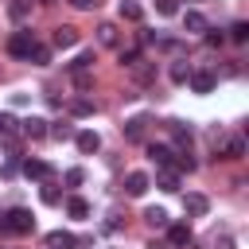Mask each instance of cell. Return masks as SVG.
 <instances>
[{
    "instance_id": "1",
    "label": "cell",
    "mask_w": 249,
    "mask_h": 249,
    "mask_svg": "<svg viewBox=\"0 0 249 249\" xmlns=\"http://www.w3.org/2000/svg\"><path fill=\"white\" fill-rule=\"evenodd\" d=\"M31 230H35V214H31L27 206H16V210L0 214V233H16V237H23V233H31Z\"/></svg>"
},
{
    "instance_id": "2",
    "label": "cell",
    "mask_w": 249,
    "mask_h": 249,
    "mask_svg": "<svg viewBox=\"0 0 249 249\" xmlns=\"http://www.w3.org/2000/svg\"><path fill=\"white\" fill-rule=\"evenodd\" d=\"M31 51H35V35H31V31H12L8 54H12V58H31Z\"/></svg>"
},
{
    "instance_id": "3",
    "label": "cell",
    "mask_w": 249,
    "mask_h": 249,
    "mask_svg": "<svg viewBox=\"0 0 249 249\" xmlns=\"http://www.w3.org/2000/svg\"><path fill=\"white\" fill-rule=\"evenodd\" d=\"M214 148H218V160H241L245 156L241 136H214Z\"/></svg>"
},
{
    "instance_id": "4",
    "label": "cell",
    "mask_w": 249,
    "mask_h": 249,
    "mask_svg": "<svg viewBox=\"0 0 249 249\" xmlns=\"http://www.w3.org/2000/svg\"><path fill=\"white\" fill-rule=\"evenodd\" d=\"M191 241H195V233H191L187 222H167V245L171 249H187Z\"/></svg>"
},
{
    "instance_id": "5",
    "label": "cell",
    "mask_w": 249,
    "mask_h": 249,
    "mask_svg": "<svg viewBox=\"0 0 249 249\" xmlns=\"http://www.w3.org/2000/svg\"><path fill=\"white\" fill-rule=\"evenodd\" d=\"M74 144H78L82 156H93V152L101 148V136H97L93 128H82V132H74Z\"/></svg>"
},
{
    "instance_id": "6",
    "label": "cell",
    "mask_w": 249,
    "mask_h": 249,
    "mask_svg": "<svg viewBox=\"0 0 249 249\" xmlns=\"http://www.w3.org/2000/svg\"><path fill=\"white\" fill-rule=\"evenodd\" d=\"M148 187H152V179H148L144 171H128V175H124V195H132V198H140V195H144Z\"/></svg>"
},
{
    "instance_id": "7",
    "label": "cell",
    "mask_w": 249,
    "mask_h": 249,
    "mask_svg": "<svg viewBox=\"0 0 249 249\" xmlns=\"http://www.w3.org/2000/svg\"><path fill=\"white\" fill-rule=\"evenodd\" d=\"M74 245H78V237L66 233V230H51V233L43 237V249H74Z\"/></svg>"
},
{
    "instance_id": "8",
    "label": "cell",
    "mask_w": 249,
    "mask_h": 249,
    "mask_svg": "<svg viewBox=\"0 0 249 249\" xmlns=\"http://www.w3.org/2000/svg\"><path fill=\"white\" fill-rule=\"evenodd\" d=\"M187 82H191V89H195V93H210V89L218 86V78H214L210 70H191V78H187Z\"/></svg>"
},
{
    "instance_id": "9",
    "label": "cell",
    "mask_w": 249,
    "mask_h": 249,
    "mask_svg": "<svg viewBox=\"0 0 249 249\" xmlns=\"http://www.w3.org/2000/svg\"><path fill=\"white\" fill-rule=\"evenodd\" d=\"M23 175L43 183V179H51V175H54V167H51L47 160H23Z\"/></svg>"
},
{
    "instance_id": "10",
    "label": "cell",
    "mask_w": 249,
    "mask_h": 249,
    "mask_svg": "<svg viewBox=\"0 0 249 249\" xmlns=\"http://www.w3.org/2000/svg\"><path fill=\"white\" fill-rule=\"evenodd\" d=\"M47 124H51V121H43V117H27V121H19V132L31 136V140H43V136H47Z\"/></svg>"
},
{
    "instance_id": "11",
    "label": "cell",
    "mask_w": 249,
    "mask_h": 249,
    "mask_svg": "<svg viewBox=\"0 0 249 249\" xmlns=\"http://www.w3.org/2000/svg\"><path fill=\"white\" fill-rule=\"evenodd\" d=\"M183 210H187L191 218H202V214L210 210V202H206V195H195V191H191V195H183Z\"/></svg>"
},
{
    "instance_id": "12",
    "label": "cell",
    "mask_w": 249,
    "mask_h": 249,
    "mask_svg": "<svg viewBox=\"0 0 249 249\" xmlns=\"http://www.w3.org/2000/svg\"><path fill=\"white\" fill-rule=\"evenodd\" d=\"M148 160H152V163H160V167H171L175 152H171L167 144H148Z\"/></svg>"
},
{
    "instance_id": "13",
    "label": "cell",
    "mask_w": 249,
    "mask_h": 249,
    "mask_svg": "<svg viewBox=\"0 0 249 249\" xmlns=\"http://www.w3.org/2000/svg\"><path fill=\"white\" fill-rule=\"evenodd\" d=\"M183 27H187L191 35H202V31H206L210 23H206V16H202V12H195V8H191V12L183 16Z\"/></svg>"
},
{
    "instance_id": "14",
    "label": "cell",
    "mask_w": 249,
    "mask_h": 249,
    "mask_svg": "<svg viewBox=\"0 0 249 249\" xmlns=\"http://www.w3.org/2000/svg\"><path fill=\"white\" fill-rule=\"evenodd\" d=\"M144 222H148L152 230H167V222H171V218H167V210H163V206H148V210H144Z\"/></svg>"
},
{
    "instance_id": "15",
    "label": "cell",
    "mask_w": 249,
    "mask_h": 249,
    "mask_svg": "<svg viewBox=\"0 0 249 249\" xmlns=\"http://www.w3.org/2000/svg\"><path fill=\"white\" fill-rule=\"evenodd\" d=\"M51 39H54V47H74V43H78V27H66V23H62V27H54Z\"/></svg>"
},
{
    "instance_id": "16",
    "label": "cell",
    "mask_w": 249,
    "mask_h": 249,
    "mask_svg": "<svg viewBox=\"0 0 249 249\" xmlns=\"http://www.w3.org/2000/svg\"><path fill=\"white\" fill-rule=\"evenodd\" d=\"M167 132L175 136V144H179V148H187V144H191V124H183V121H167Z\"/></svg>"
},
{
    "instance_id": "17",
    "label": "cell",
    "mask_w": 249,
    "mask_h": 249,
    "mask_svg": "<svg viewBox=\"0 0 249 249\" xmlns=\"http://www.w3.org/2000/svg\"><path fill=\"white\" fill-rule=\"evenodd\" d=\"M156 187H160V191H179V171H171V167H160V175H156Z\"/></svg>"
},
{
    "instance_id": "18",
    "label": "cell",
    "mask_w": 249,
    "mask_h": 249,
    "mask_svg": "<svg viewBox=\"0 0 249 249\" xmlns=\"http://www.w3.org/2000/svg\"><path fill=\"white\" fill-rule=\"evenodd\" d=\"M121 19H128V23H140V16H144V8L136 4V0H121Z\"/></svg>"
},
{
    "instance_id": "19",
    "label": "cell",
    "mask_w": 249,
    "mask_h": 249,
    "mask_svg": "<svg viewBox=\"0 0 249 249\" xmlns=\"http://www.w3.org/2000/svg\"><path fill=\"white\" fill-rule=\"evenodd\" d=\"M144 128H148V117H132V121L124 124V136H128V140H144Z\"/></svg>"
},
{
    "instance_id": "20",
    "label": "cell",
    "mask_w": 249,
    "mask_h": 249,
    "mask_svg": "<svg viewBox=\"0 0 249 249\" xmlns=\"http://www.w3.org/2000/svg\"><path fill=\"white\" fill-rule=\"evenodd\" d=\"M66 214H70V218H89V202L74 195V198H66Z\"/></svg>"
},
{
    "instance_id": "21",
    "label": "cell",
    "mask_w": 249,
    "mask_h": 249,
    "mask_svg": "<svg viewBox=\"0 0 249 249\" xmlns=\"http://www.w3.org/2000/svg\"><path fill=\"white\" fill-rule=\"evenodd\" d=\"M47 136H54V140H74V124H70V121H58V124L47 128Z\"/></svg>"
},
{
    "instance_id": "22",
    "label": "cell",
    "mask_w": 249,
    "mask_h": 249,
    "mask_svg": "<svg viewBox=\"0 0 249 249\" xmlns=\"http://www.w3.org/2000/svg\"><path fill=\"white\" fill-rule=\"evenodd\" d=\"M97 43H101V47H117V27H113V23H101V27H97Z\"/></svg>"
},
{
    "instance_id": "23",
    "label": "cell",
    "mask_w": 249,
    "mask_h": 249,
    "mask_svg": "<svg viewBox=\"0 0 249 249\" xmlns=\"http://www.w3.org/2000/svg\"><path fill=\"white\" fill-rule=\"evenodd\" d=\"M128 70H132V78H136V82H152V74H156V70H152V62H144V58H140V62H132Z\"/></svg>"
},
{
    "instance_id": "24",
    "label": "cell",
    "mask_w": 249,
    "mask_h": 249,
    "mask_svg": "<svg viewBox=\"0 0 249 249\" xmlns=\"http://www.w3.org/2000/svg\"><path fill=\"white\" fill-rule=\"evenodd\" d=\"M230 39H233V43H249V19H237V23L230 27Z\"/></svg>"
},
{
    "instance_id": "25",
    "label": "cell",
    "mask_w": 249,
    "mask_h": 249,
    "mask_svg": "<svg viewBox=\"0 0 249 249\" xmlns=\"http://www.w3.org/2000/svg\"><path fill=\"white\" fill-rule=\"evenodd\" d=\"M175 156H179V160H171V163H175V171H195V160H191V148H179Z\"/></svg>"
},
{
    "instance_id": "26",
    "label": "cell",
    "mask_w": 249,
    "mask_h": 249,
    "mask_svg": "<svg viewBox=\"0 0 249 249\" xmlns=\"http://www.w3.org/2000/svg\"><path fill=\"white\" fill-rule=\"evenodd\" d=\"M19 132V121L12 113H0V136H16Z\"/></svg>"
},
{
    "instance_id": "27",
    "label": "cell",
    "mask_w": 249,
    "mask_h": 249,
    "mask_svg": "<svg viewBox=\"0 0 249 249\" xmlns=\"http://www.w3.org/2000/svg\"><path fill=\"white\" fill-rule=\"evenodd\" d=\"M27 12H31V0H12V4H8V16H12V19H23Z\"/></svg>"
},
{
    "instance_id": "28",
    "label": "cell",
    "mask_w": 249,
    "mask_h": 249,
    "mask_svg": "<svg viewBox=\"0 0 249 249\" xmlns=\"http://www.w3.org/2000/svg\"><path fill=\"white\" fill-rule=\"evenodd\" d=\"M117 58H121V66H132V62H140V47H128V51L121 47V51H117Z\"/></svg>"
},
{
    "instance_id": "29",
    "label": "cell",
    "mask_w": 249,
    "mask_h": 249,
    "mask_svg": "<svg viewBox=\"0 0 249 249\" xmlns=\"http://www.w3.org/2000/svg\"><path fill=\"white\" fill-rule=\"evenodd\" d=\"M89 66H93V51H82V54L70 62V70H74V74H78V70H89Z\"/></svg>"
},
{
    "instance_id": "30",
    "label": "cell",
    "mask_w": 249,
    "mask_h": 249,
    "mask_svg": "<svg viewBox=\"0 0 249 249\" xmlns=\"http://www.w3.org/2000/svg\"><path fill=\"white\" fill-rule=\"evenodd\" d=\"M70 113H74V117H89V113H93V101L78 97V101H70Z\"/></svg>"
},
{
    "instance_id": "31",
    "label": "cell",
    "mask_w": 249,
    "mask_h": 249,
    "mask_svg": "<svg viewBox=\"0 0 249 249\" xmlns=\"http://www.w3.org/2000/svg\"><path fill=\"white\" fill-rule=\"evenodd\" d=\"M62 179H66V187H82V183H86V171H82V167H70Z\"/></svg>"
},
{
    "instance_id": "32",
    "label": "cell",
    "mask_w": 249,
    "mask_h": 249,
    "mask_svg": "<svg viewBox=\"0 0 249 249\" xmlns=\"http://www.w3.org/2000/svg\"><path fill=\"white\" fill-rule=\"evenodd\" d=\"M31 62H35V66H47V62H51V51L35 43V51H31Z\"/></svg>"
},
{
    "instance_id": "33",
    "label": "cell",
    "mask_w": 249,
    "mask_h": 249,
    "mask_svg": "<svg viewBox=\"0 0 249 249\" xmlns=\"http://www.w3.org/2000/svg\"><path fill=\"white\" fill-rule=\"evenodd\" d=\"M156 12L160 16H175L179 12V0H156Z\"/></svg>"
},
{
    "instance_id": "34",
    "label": "cell",
    "mask_w": 249,
    "mask_h": 249,
    "mask_svg": "<svg viewBox=\"0 0 249 249\" xmlns=\"http://www.w3.org/2000/svg\"><path fill=\"white\" fill-rule=\"evenodd\" d=\"M202 35H206V43H210V47H222V43H226V35H222V31H210V27H206Z\"/></svg>"
},
{
    "instance_id": "35",
    "label": "cell",
    "mask_w": 249,
    "mask_h": 249,
    "mask_svg": "<svg viewBox=\"0 0 249 249\" xmlns=\"http://www.w3.org/2000/svg\"><path fill=\"white\" fill-rule=\"evenodd\" d=\"M171 78H175V82H187V78H191V70H187L183 62H175V66H171Z\"/></svg>"
},
{
    "instance_id": "36",
    "label": "cell",
    "mask_w": 249,
    "mask_h": 249,
    "mask_svg": "<svg viewBox=\"0 0 249 249\" xmlns=\"http://www.w3.org/2000/svg\"><path fill=\"white\" fill-rule=\"evenodd\" d=\"M39 195H43V202H47V206H58V191H54V187H43Z\"/></svg>"
},
{
    "instance_id": "37",
    "label": "cell",
    "mask_w": 249,
    "mask_h": 249,
    "mask_svg": "<svg viewBox=\"0 0 249 249\" xmlns=\"http://www.w3.org/2000/svg\"><path fill=\"white\" fill-rule=\"evenodd\" d=\"M89 82H93V78H89L86 70H78V74H74V86H78V89H89Z\"/></svg>"
},
{
    "instance_id": "38",
    "label": "cell",
    "mask_w": 249,
    "mask_h": 249,
    "mask_svg": "<svg viewBox=\"0 0 249 249\" xmlns=\"http://www.w3.org/2000/svg\"><path fill=\"white\" fill-rule=\"evenodd\" d=\"M214 245H218V249H233V237H218Z\"/></svg>"
},
{
    "instance_id": "39",
    "label": "cell",
    "mask_w": 249,
    "mask_h": 249,
    "mask_svg": "<svg viewBox=\"0 0 249 249\" xmlns=\"http://www.w3.org/2000/svg\"><path fill=\"white\" fill-rule=\"evenodd\" d=\"M70 4H74V8H82V12H86V8H93V4H97V0H70Z\"/></svg>"
},
{
    "instance_id": "40",
    "label": "cell",
    "mask_w": 249,
    "mask_h": 249,
    "mask_svg": "<svg viewBox=\"0 0 249 249\" xmlns=\"http://www.w3.org/2000/svg\"><path fill=\"white\" fill-rule=\"evenodd\" d=\"M148 249H167V245H160V241H148Z\"/></svg>"
}]
</instances>
